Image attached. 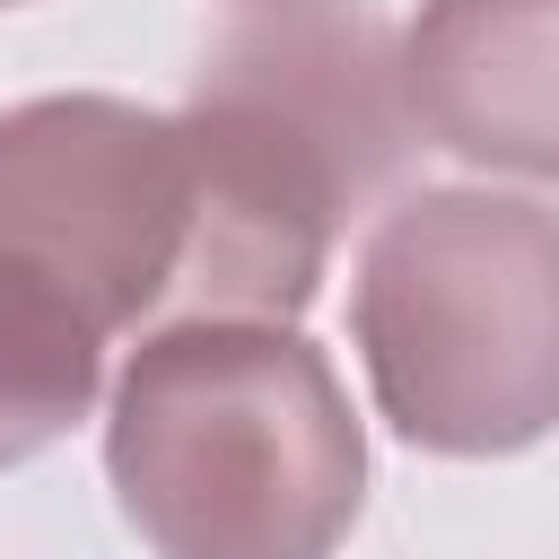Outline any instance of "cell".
Masks as SVG:
<instances>
[{"instance_id":"obj_1","label":"cell","mask_w":559,"mask_h":559,"mask_svg":"<svg viewBox=\"0 0 559 559\" xmlns=\"http://www.w3.org/2000/svg\"><path fill=\"white\" fill-rule=\"evenodd\" d=\"M393 44L367 0H271L210 35L175 114L192 148L175 314L297 323L314 306L341 227L402 183L419 140Z\"/></svg>"},{"instance_id":"obj_2","label":"cell","mask_w":559,"mask_h":559,"mask_svg":"<svg viewBox=\"0 0 559 559\" xmlns=\"http://www.w3.org/2000/svg\"><path fill=\"white\" fill-rule=\"evenodd\" d=\"M105 480L157 559H332L367 507V428L297 323L175 314L114 376Z\"/></svg>"},{"instance_id":"obj_3","label":"cell","mask_w":559,"mask_h":559,"mask_svg":"<svg viewBox=\"0 0 559 559\" xmlns=\"http://www.w3.org/2000/svg\"><path fill=\"white\" fill-rule=\"evenodd\" d=\"M349 341L384 428L489 463L559 428V210L489 183H419L376 210L349 271Z\"/></svg>"},{"instance_id":"obj_4","label":"cell","mask_w":559,"mask_h":559,"mask_svg":"<svg viewBox=\"0 0 559 559\" xmlns=\"http://www.w3.org/2000/svg\"><path fill=\"white\" fill-rule=\"evenodd\" d=\"M192 253V148L131 96H26L0 114V271L96 341L175 306Z\"/></svg>"},{"instance_id":"obj_5","label":"cell","mask_w":559,"mask_h":559,"mask_svg":"<svg viewBox=\"0 0 559 559\" xmlns=\"http://www.w3.org/2000/svg\"><path fill=\"white\" fill-rule=\"evenodd\" d=\"M393 61L428 148L559 183V0H419Z\"/></svg>"},{"instance_id":"obj_6","label":"cell","mask_w":559,"mask_h":559,"mask_svg":"<svg viewBox=\"0 0 559 559\" xmlns=\"http://www.w3.org/2000/svg\"><path fill=\"white\" fill-rule=\"evenodd\" d=\"M105 384V341L17 271H0V472L61 445Z\"/></svg>"},{"instance_id":"obj_7","label":"cell","mask_w":559,"mask_h":559,"mask_svg":"<svg viewBox=\"0 0 559 559\" xmlns=\"http://www.w3.org/2000/svg\"><path fill=\"white\" fill-rule=\"evenodd\" d=\"M245 9H271V0H245Z\"/></svg>"},{"instance_id":"obj_8","label":"cell","mask_w":559,"mask_h":559,"mask_svg":"<svg viewBox=\"0 0 559 559\" xmlns=\"http://www.w3.org/2000/svg\"><path fill=\"white\" fill-rule=\"evenodd\" d=\"M0 9H17V0H0Z\"/></svg>"}]
</instances>
